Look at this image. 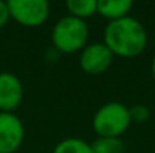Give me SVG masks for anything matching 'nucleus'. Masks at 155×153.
<instances>
[{"label": "nucleus", "mask_w": 155, "mask_h": 153, "mask_svg": "<svg viewBox=\"0 0 155 153\" xmlns=\"http://www.w3.org/2000/svg\"><path fill=\"white\" fill-rule=\"evenodd\" d=\"M103 44L113 56L124 59L137 57L148 45V32L137 18L128 15L105 26Z\"/></svg>", "instance_id": "1"}, {"label": "nucleus", "mask_w": 155, "mask_h": 153, "mask_svg": "<svg viewBox=\"0 0 155 153\" xmlns=\"http://www.w3.org/2000/svg\"><path fill=\"white\" fill-rule=\"evenodd\" d=\"M89 27L84 20L66 15L62 17L51 30L53 48L62 54H74L87 45Z\"/></svg>", "instance_id": "2"}, {"label": "nucleus", "mask_w": 155, "mask_h": 153, "mask_svg": "<svg viewBox=\"0 0 155 153\" xmlns=\"http://www.w3.org/2000/svg\"><path fill=\"white\" fill-rule=\"evenodd\" d=\"M130 110L122 102L101 105L92 119V128L101 138H120L130 128Z\"/></svg>", "instance_id": "3"}, {"label": "nucleus", "mask_w": 155, "mask_h": 153, "mask_svg": "<svg viewBox=\"0 0 155 153\" xmlns=\"http://www.w3.org/2000/svg\"><path fill=\"white\" fill-rule=\"evenodd\" d=\"M9 17L23 27H41L50 17L47 0H9Z\"/></svg>", "instance_id": "4"}, {"label": "nucleus", "mask_w": 155, "mask_h": 153, "mask_svg": "<svg viewBox=\"0 0 155 153\" xmlns=\"http://www.w3.org/2000/svg\"><path fill=\"white\" fill-rule=\"evenodd\" d=\"M113 53L103 42L87 44L80 53V68L87 75H101L113 63Z\"/></svg>", "instance_id": "5"}, {"label": "nucleus", "mask_w": 155, "mask_h": 153, "mask_svg": "<svg viewBox=\"0 0 155 153\" xmlns=\"http://www.w3.org/2000/svg\"><path fill=\"white\" fill-rule=\"evenodd\" d=\"M24 140V125L15 113L0 111V153H15Z\"/></svg>", "instance_id": "6"}, {"label": "nucleus", "mask_w": 155, "mask_h": 153, "mask_svg": "<svg viewBox=\"0 0 155 153\" xmlns=\"http://www.w3.org/2000/svg\"><path fill=\"white\" fill-rule=\"evenodd\" d=\"M24 89L21 80L12 72H0V111L14 113L23 102Z\"/></svg>", "instance_id": "7"}, {"label": "nucleus", "mask_w": 155, "mask_h": 153, "mask_svg": "<svg viewBox=\"0 0 155 153\" xmlns=\"http://www.w3.org/2000/svg\"><path fill=\"white\" fill-rule=\"evenodd\" d=\"M131 8V0H97V14L107 18L108 23L128 17Z\"/></svg>", "instance_id": "8"}, {"label": "nucleus", "mask_w": 155, "mask_h": 153, "mask_svg": "<svg viewBox=\"0 0 155 153\" xmlns=\"http://www.w3.org/2000/svg\"><path fill=\"white\" fill-rule=\"evenodd\" d=\"M68 15L86 20L97 14V0H68L65 2Z\"/></svg>", "instance_id": "9"}, {"label": "nucleus", "mask_w": 155, "mask_h": 153, "mask_svg": "<svg viewBox=\"0 0 155 153\" xmlns=\"http://www.w3.org/2000/svg\"><path fill=\"white\" fill-rule=\"evenodd\" d=\"M53 153H94L91 143L81 138H65L59 141Z\"/></svg>", "instance_id": "10"}, {"label": "nucleus", "mask_w": 155, "mask_h": 153, "mask_svg": "<svg viewBox=\"0 0 155 153\" xmlns=\"http://www.w3.org/2000/svg\"><path fill=\"white\" fill-rule=\"evenodd\" d=\"M94 153H125V144L120 138H101L98 137L91 143Z\"/></svg>", "instance_id": "11"}, {"label": "nucleus", "mask_w": 155, "mask_h": 153, "mask_svg": "<svg viewBox=\"0 0 155 153\" xmlns=\"http://www.w3.org/2000/svg\"><path fill=\"white\" fill-rule=\"evenodd\" d=\"M128 110H130L131 123H145L151 117V110L143 104H136L133 107H128Z\"/></svg>", "instance_id": "12"}, {"label": "nucleus", "mask_w": 155, "mask_h": 153, "mask_svg": "<svg viewBox=\"0 0 155 153\" xmlns=\"http://www.w3.org/2000/svg\"><path fill=\"white\" fill-rule=\"evenodd\" d=\"M9 20L11 17H9V9H8V2L0 0V29L5 27Z\"/></svg>", "instance_id": "13"}, {"label": "nucleus", "mask_w": 155, "mask_h": 153, "mask_svg": "<svg viewBox=\"0 0 155 153\" xmlns=\"http://www.w3.org/2000/svg\"><path fill=\"white\" fill-rule=\"evenodd\" d=\"M151 72H152V78L155 80V56L152 59V63H151Z\"/></svg>", "instance_id": "14"}]
</instances>
